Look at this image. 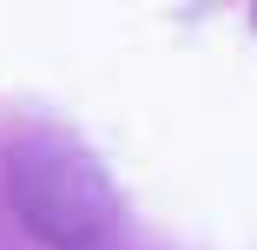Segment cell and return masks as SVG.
I'll return each mask as SVG.
<instances>
[{"label": "cell", "mask_w": 257, "mask_h": 250, "mask_svg": "<svg viewBox=\"0 0 257 250\" xmlns=\"http://www.w3.org/2000/svg\"><path fill=\"white\" fill-rule=\"evenodd\" d=\"M250 27H257V7H250Z\"/></svg>", "instance_id": "obj_2"}, {"label": "cell", "mask_w": 257, "mask_h": 250, "mask_svg": "<svg viewBox=\"0 0 257 250\" xmlns=\"http://www.w3.org/2000/svg\"><path fill=\"white\" fill-rule=\"evenodd\" d=\"M7 197L14 211L60 250H86L112 230L119 204L106 171L92 165V152H79L60 132H27L7 152Z\"/></svg>", "instance_id": "obj_1"}]
</instances>
